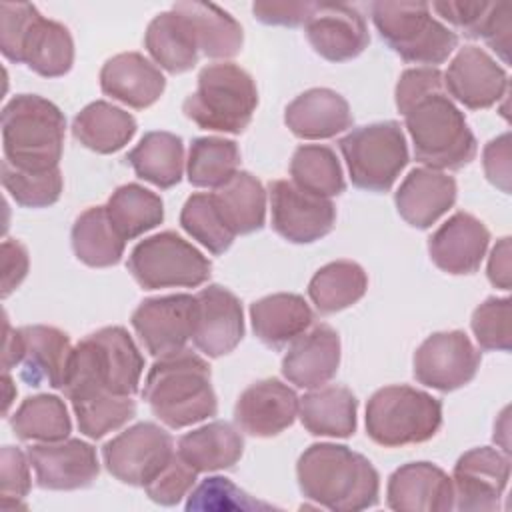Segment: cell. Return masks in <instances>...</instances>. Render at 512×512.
Returning a JSON list of instances; mask_svg holds the SVG:
<instances>
[{"instance_id": "obj_1", "label": "cell", "mask_w": 512, "mask_h": 512, "mask_svg": "<svg viewBox=\"0 0 512 512\" xmlns=\"http://www.w3.org/2000/svg\"><path fill=\"white\" fill-rule=\"evenodd\" d=\"M304 498L334 512L372 508L380 494V476L372 462L344 444L308 446L296 464Z\"/></svg>"}, {"instance_id": "obj_2", "label": "cell", "mask_w": 512, "mask_h": 512, "mask_svg": "<svg viewBox=\"0 0 512 512\" xmlns=\"http://www.w3.org/2000/svg\"><path fill=\"white\" fill-rule=\"evenodd\" d=\"M142 370L144 358L128 330L106 326L72 348L62 390L70 402L104 392L134 396Z\"/></svg>"}, {"instance_id": "obj_3", "label": "cell", "mask_w": 512, "mask_h": 512, "mask_svg": "<svg viewBox=\"0 0 512 512\" xmlns=\"http://www.w3.org/2000/svg\"><path fill=\"white\" fill-rule=\"evenodd\" d=\"M142 398L152 414L174 430L198 424L218 410L210 366L190 348L162 356L152 364Z\"/></svg>"}, {"instance_id": "obj_4", "label": "cell", "mask_w": 512, "mask_h": 512, "mask_svg": "<svg viewBox=\"0 0 512 512\" xmlns=\"http://www.w3.org/2000/svg\"><path fill=\"white\" fill-rule=\"evenodd\" d=\"M64 130L66 118L54 102L38 94L14 96L2 108L4 160L30 172L58 168Z\"/></svg>"}, {"instance_id": "obj_5", "label": "cell", "mask_w": 512, "mask_h": 512, "mask_svg": "<svg viewBox=\"0 0 512 512\" xmlns=\"http://www.w3.org/2000/svg\"><path fill=\"white\" fill-rule=\"evenodd\" d=\"M404 120L414 144V158L426 168L460 170L474 160L476 138L444 88L416 100Z\"/></svg>"}, {"instance_id": "obj_6", "label": "cell", "mask_w": 512, "mask_h": 512, "mask_svg": "<svg viewBox=\"0 0 512 512\" xmlns=\"http://www.w3.org/2000/svg\"><path fill=\"white\" fill-rule=\"evenodd\" d=\"M258 106L252 76L234 62L208 64L198 74L196 90L184 100L182 112L202 130L240 134Z\"/></svg>"}, {"instance_id": "obj_7", "label": "cell", "mask_w": 512, "mask_h": 512, "mask_svg": "<svg viewBox=\"0 0 512 512\" xmlns=\"http://www.w3.org/2000/svg\"><path fill=\"white\" fill-rule=\"evenodd\" d=\"M380 38L406 62L436 68L458 46V36L430 12L426 2H372Z\"/></svg>"}, {"instance_id": "obj_8", "label": "cell", "mask_w": 512, "mask_h": 512, "mask_svg": "<svg viewBox=\"0 0 512 512\" xmlns=\"http://www.w3.org/2000/svg\"><path fill=\"white\" fill-rule=\"evenodd\" d=\"M440 426V400L412 386H384L366 404V434L384 448L426 442Z\"/></svg>"}, {"instance_id": "obj_9", "label": "cell", "mask_w": 512, "mask_h": 512, "mask_svg": "<svg viewBox=\"0 0 512 512\" xmlns=\"http://www.w3.org/2000/svg\"><path fill=\"white\" fill-rule=\"evenodd\" d=\"M338 146L352 184L368 192H388L408 164L406 136L396 120L358 126Z\"/></svg>"}, {"instance_id": "obj_10", "label": "cell", "mask_w": 512, "mask_h": 512, "mask_svg": "<svg viewBox=\"0 0 512 512\" xmlns=\"http://www.w3.org/2000/svg\"><path fill=\"white\" fill-rule=\"evenodd\" d=\"M128 272L144 290L196 288L212 274L210 260L172 230L138 242L128 256Z\"/></svg>"}, {"instance_id": "obj_11", "label": "cell", "mask_w": 512, "mask_h": 512, "mask_svg": "<svg viewBox=\"0 0 512 512\" xmlns=\"http://www.w3.org/2000/svg\"><path fill=\"white\" fill-rule=\"evenodd\" d=\"M172 436L154 422H140L102 446L106 470L130 486L148 484L172 458Z\"/></svg>"}, {"instance_id": "obj_12", "label": "cell", "mask_w": 512, "mask_h": 512, "mask_svg": "<svg viewBox=\"0 0 512 512\" xmlns=\"http://www.w3.org/2000/svg\"><path fill=\"white\" fill-rule=\"evenodd\" d=\"M478 366L480 352L462 330L434 332L414 352V378L440 392L466 386Z\"/></svg>"}, {"instance_id": "obj_13", "label": "cell", "mask_w": 512, "mask_h": 512, "mask_svg": "<svg viewBox=\"0 0 512 512\" xmlns=\"http://www.w3.org/2000/svg\"><path fill=\"white\" fill-rule=\"evenodd\" d=\"M272 228L292 244H310L334 228L336 208L330 198H322L298 188L290 180L268 184Z\"/></svg>"}, {"instance_id": "obj_14", "label": "cell", "mask_w": 512, "mask_h": 512, "mask_svg": "<svg viewBox=\"0 0 512 512\" xmlns=\"http://www.w3.org/2000/svg\"><path fill=\"white\" fill-rule=\"evenodd\" d=\"M510 458L490 446L464 452L454 464V508L464 512H492L508 486Z\"/></svg>"}, {"instance_id": "obj_15", "label": "cell", "mask_w": 512, "mask_h": 512, "mask_svg": "<svg viewBox=\"0 0 512 512\" xmlns=\"http://www.w3.org/2000/svg\"><path fill=\"white\" fill-rule=\"evenodd\" d=\"M196 298L190 294H170L146 298L132 312V326L144 348L162 358L186 348L194 332Z\"/></svg>"}, {"instance_id": "obj_16", "label": "cell", "mask_w": 512, "mask_h": 512, "mask_svg": "<svg viewBox=\"0 0 512 512\" xmlns=\"http://www.w3.org/2000/svg\"><path fill=\"white\" fill-rule=\"evenodd\" d=\"M26 454L36 472V484L44 490L86 488L100 474L96 448L80 438L32 444Z\"/></svg>"}, {"instance_id": "obj_17", "label": "cell", "mask_w": 512, "mask_h": 512, "mask_svg": "<svg viewBox=\"0 0 512 512\" xmlns=\"http://www.w3.org/2000/svg\"><path fill=\"white\" fill-rule=\"evenodd\" d=\"M194 298V346L208 358L230 354L244 336V314L240 300L220 284L202 288Z\"/></svg>"}, {"instance_id": "obj_18", "label": "cell", "mask_w": 512, "mask_h": 512, "mask_svg": "<svg viewBox=\"0 0 512 512\" xmlns=\"http://www.w3.org/2000/svg\"><path fill=\"white\" fill-rule=\"evenodd\" d=\"M304 32L314 52L330 62L352 60L370 42L364 16L350 4L316 2Z\"/></svg>"}, {"instance_id": "obj_19", "label": "cell", "mask_w": 512, "mask_h": 512, "mask_svg": "<svg viewBox=\"0 0 512 512\" xmlns=\"http://www.w3.org/2000/svg\"><path fill=\"white\" fill-rule=\"evenodd\" d=\"M442 76L448 94L470 110L494 106L508 90L506 70L478 46L460 48Z\"/></svg>"}, {"instance_id": "obj_20", "label": "cell", "mask_w": 512, "mask_h": 512, "mask_svg": "<svg viewBox=\"0 0 512 512\" xmlns=\"http://www.w3.org/2000/svg\"><path fill=\"white\" fill-rule=\"evenodd\" d=\"M300 398L278 378L250 384L236 400L234 420L242 432L256 438H272L290 428L298 416Z\"/></svg>"}, {"instance_id": "obj_21", "label": "cell", "mask_w": 512, "mask_h": 512, "mask_svg": "<svg viewBox=\"0 0 512 512\" xmlns=\"http://www.w3.org/2000/svg\"><path fill=\"white\" fill-rule=\"evenodd\" d=\"M386 502L398 512H448L454 508L452 478L432 462H408L388 478Z\"/></svg>"}, {"instance_id": "obj_22", "label": "cell", "mask_w": 512, "mask_h": 512, "mask_svg": "<svg viewBox=\"0 0 512 512\" xmlns=\"http://www.w3.org/2000/svg\"><path fill=\"white\" fill-rule=\"evenodd\" d=\"M16 334L20 344V378L34 388L48 384L50 388L60 390L64 386L72 354L68 334L44 324L22 326Z\"/></svg>"}, {"instance_id": "obj_23", "label": "cell", "mask_w": 512, "mask_h": 512, "mask_svg": "<svg viewBox=\"0 0 512 512\" xmlns=\"http://www.w3.org/2000/svg\"><path fill=\"white\" fill-rule=\"evenodd\" d=\"M490 244L488 228L468 212L452 214L428 240L432 262L448 274H474Z\"/></svg>"}, {"instance_id": "obj_24", "label": "cell", "mask_w": 512, "mask_h": 512, "mask_svg": "<svg viewBox=\"0 0 512 512\" xmlns=\"http://www.w3.org/2000/svg\"><path fill=\"white\" fill-rule=\"evenodd\" d=\"M340 366V336L328 324H316L298 336L282 358V374L298 388H320Z\"/></svg>"}, {"instance_id": "obj_25", "label": "cell", "mask_w": 512, "mask_h": 512, "mask_svg": "<svg viewBox=\"0 0 512 512\" xmlns=\"http://www.w3.org/2000/svg\"><path fill=\"white\" fill-rule=\"evenodd\" d=\"M398 214L414 228L426 230L456 202V180L434 168H414L394 194Z\"/></svg>"}, {"instance_id": "obj_26", "label": "cell", "mask_w": 512, "mask_h": 512, "mask_svg": "<svg viewBox=\"0 0 512 512\" xmlns=\"http://www.w3.org/2000/svg\"><path fill=\"white\" fill-rule=\"evenodd\" d=\"M100 88L114 100L144 110L152 106L166 88V78L140 52H122L108 58L100 70Z\"/></svg>"}, {"instance_id": "obj_27", "label": "cell", "mask_w": 512, "mask_h": 512, "mask_svg": "<svg viewBox=\"0 0 512 512\" xmlns=\"http://www.w3.org/2000/svg\"><path fill=\"white\" fill-rule=\"evenodd\" d=\"M284 122L302 140H326L352 126V112L338 92L310 88L286 106Z\"/></svg>"}, {"instance_id": "obj_28", "label": "cell", "mask_w": 512, "mask_h": 512, "mask_svg": "<svg viewBox=\"0 0 512 512\" xmlns=\"http://www.w3.org/2000/svg\"><path fill=\"white\" fill-rule=\"evenodd\" d=\"M254 334L270 348L282 350L302 336L314 320V314L300 294L278 292L256 300L250 306Z\"/></svg>"}, {"instance_id": "obj_29", "label": "cell", "mask_w": 512, "mask_h": 512, "mask_svg": "<svg viewBox=\"0 0 512 512\" xmlns=\"http://www.w3.org/2000/svg\"><path fill=\"white\" fill-rule=\"evenodd\" d=\"M18 64H26L44 78L64 76L74 64V40L70 30L38 12L22 38Z\"/></svg>"}, {"instance_id": "obj_30", "label": "cell", "mask_w": 512, "mask_h": 512, "mask_svg": "<svg viewBox=\"0 0 512 512\" xmlns=\"http://www.w3.org/2000/svg\"><path fill=\"white\" fill-rule=\"evenodd\" d=\"M356 396L344 386L312 388L300 398L302 426L314 436L348 438L356 432Z\"/></svg>"}, {"instance_id": "obj_31", "label": "cell", "mask_w": 512, "mask_h": 512, "mask_svg": "<svg viewBox=\"0 0 512 512\" xmlns=\"http://www.w3.org/2000/svg\"><path fill=\"white\" fill-rule=\"evenodd\" d=\"M144 46L160 68L170 74L188 72L198 64V44L184 14L166 10L156 14L144 34Z\"/></svg>"}, {"instance_id": "obj_32", "label": "cell", "mask_w": 512, "mask_h": 512, "mask_svg": "<svg viewBox=\"0 0 512 512\" xmlns=\"http://www.w3.org/2000/svg\"><path fill=\"white\" fill-rule=\"evenodd\" d=\"M186 16L198 50L208 58H232L242 50V26L224 8L212 2L184 0L172 6Z\"/></svg>"}, {"instance_id": "obj_33", "label": "cell", "mask_w": 512, "mask_h": 512, "mask_svg": "<svg viewBox=\"0 0 512 512\" xmlns=\"http://www.w3.org/2000/svg\"><path fill=\"white\" fill-rule=\"evenodd\" d=\"M244 452L242 434L228 422L216 420L204 424L192 432H186L178 440V454L196 472H214L232 468Z\"/></svg>"}, {"instance_id": "obj_34", "label": "cell", "mask_w": 512, "mask_h": 512, "mask_svg": "<svg viewBox=\"0 0 512 512\" xmlns=\"http://www.w3.org/2000/svg\"><path fill=\"white\" fill-rule=\"evenodd\" d=\"M72 134L88 150L112 154L122 150L134 138L136 120L130 112L106 100H96L76 114Z\"/></svg>"}, {"instance_id": "obj_35", "label": "cell", "mask_w": 512, "mask_h": 512, "mask_svg": "<svg viewBox=\"0 0 512 512\" xmlns=\"http://www.w3.org/2000/svg\"><path fill=\"white\" fill-rule=\"evenodd\" d=\"M126 160L138 178L166 190L182 180L184 142L172 132H146Z\"/></svg>"}, {"instance_id": "obj_36", "label": "cell", "mask_w": 512, "mask_h": 512, "mask_svg": "<svg viewBox=\"0 0 512 512\" xmlns=\"http://www.w3.org/2000/svg\"><path fill=\"white\" fill-rule=\"evenodd\" d=\"M126 240L114 228L106 206L84 210L72 226V248L80 262L92 268H108L120 262Z\"/></svg>"}, {"instance_id": "obj_37", "label": "cell", "mask_w": 512, "mask_h": 512, "mask_svg": "<svg viewBox=\"0 0 512 512\" xmlns=\"http://www.w3.org/2000/svg\"><path fill=\"white\" fill-rule=\"evenodd\" d=\"M212 196L234 234H252L264 226L266 190L250 172L238 170Z\"/></svg>"}, {"instance_id": "obj_38", "label": "cell", "mask_w": 512, "mask_h": 512, "mask_svg": "<svg viewBox=\"0 0 512 512\" xmlns=\"http://www.w3.org/2000/svg\"><path fill=\"white\" fill-rule=\"evenodd\" d=\"M368 288L364 268L352 260L322 266L308 284V296L320 314H334L356 304Z\"/></svg>"}, {"instance_id": "obj_39", "label": "cell", "mask_w": 512, "mask_h": 512, "mask_svg": "<svg viewBox=\"0 0 512 512\" xmlns=\"http://www.w3.org/2000/svg\"><path fill=\"white\" fill-rule=\"evenodd\" d=\"M10 426L24 442H58L72 432L68 408L54 394H36L22 400L10 418Z\"/></svg>"}, {"instance_id": "obj_40", "label": "cell", "mask_w": 512, "mask_h": 512, "mask_svg": "<svg viewBox=\"0 0 512 512\" xmlns=\"http://www.w3.org/2000/svg\"><path fill=\"white\" fill-rule=\"evenodd\" d=\"M106 212L124 240H134L164 220L162 198L134 182L112 192Z\"/></svg>"}, {"instance_id": "obj_41", "label": "cell", "mask_w": 512, "mask_h": 512, "mask_svg": "<svg viewBox=\"0 0 512 512\" xmlns=\"http://www.w3.org/2000/svg\"><path fill=\"white\" fill-rule=\"evenodd\" d=\"M240 166V150L234 140L220 136L194 138L188 150V182L198 188H220Z\"/></svg>"}, {"instance_id": "obj_42", "label": "cell", "mask_w": 512, "mask_h": 512, "mask_svg": "<svg viewBox=\"0 0 512 512\" xmlns=\"http://www.w3.org/2000/svg\"><path fill=\"white\" fill-rule=\"evenodd\" d=\"M292 182L316 196L330 198L344 192V172L336 152L324 144H302L290 160Z\"/></svg>"}, {"instance_id": "obj_43", "label": "cell", "mask_w": 512, "mask_h": 512, "mask_svg": "<svg viewBox=\"0 0 512 512\" xmlns=\"http://www.w3.org/2000/svg\"><path fill=\"white\" fill-rule=\"evenodd\" d=\"M180 224L212 254H224L236 238V234L226 224L222 212L218 210L214 196L206 192L192 194L186 200L180 212Z\"/></svg>"}, {"instance_id": "obj_44", "label": "cell", "mask_w": 512, "mask_h": 512, "mask_svg": "<svg viewBox=\"0 0 512 512\" xmlns=\"http://www.w3.org/2000/svg\"><path fill=\"white\" fill-rule=\"evenodd\" d=\"M72 408L78 420V430L92 440L122 428L136 416V402L132 396H118L110 392L72 400Z\"/></svg>"}, {"instance_id": "obj_45", "label": "cell", "mask_w": 512, "mask_h": 512, "mask_svg": "<svg viewBox=\"0 0 512 512\" xmlns=\"http://www.w3.org/2000/svg\"><path fill=\"white\" fill-rule=\"evenodd\" d=\"M2 184L16 204L24 208H46L60 198L64 180L60 168L30 172L2 160Z\"/></svg>"}, {"instance_id": "obj_46", "label": "cell", "mask_w": 512, "mask_h": 512, "mask_svg": "<svg viewBox=\"0 0 512 512\" xmlns=\"http://www.w3.org/2000/svg\"><path fill=\"white\" fill-rule=\"evenodd\" d=\"M272 506L260 502L240 490L230 478L210 476L202 480L190 494L186 510H270Z\"/></svg>"}, {"instance_id": "obj_47", "label": "cell", "mask_w": 512, "mask_h": 512, "mask_svg": "<svg viewBox=\"0 0 512 512\" xmlns=\"http://www.w3.org/2000/svg\"><path fill=\"white\" fill-rule=\"evenodd\" d=\"M472 332L482 350L508 352L512 346L510 330V298H486L472 312Z\"/></svg>"}, {"instance_id": "obj_48", "label": "cell", "mask_w": 512, "mask_h": 512, "mask_svg": "<svg viewBox=\"0 0 512 512\" xmlns=\"http://www.w3.org/2000/svg\"><path fill=\"white\" fill-rule=\"evenodd\" d=\"M196 474L198 472L178 452H174L164 468L144 484V490L152 502L160 506H174L192 490Z\"/></svg>"}, {"instance_id": "obj_49", "label": "cell", "mask_w": 512, "mask_h": 512, "mask_svg": "<svg viewBox=\"0 0 512 512\" xmlns=\"http://www.w3.org/2000/svg\"><path fill=\"white\" fill-rule=\"evenodd\" d=\"M30 458L16 446H4L0 452V494L2 508H18L30 492Z\"/></svg>"}, {"instance_id": "obj_50", "label": "cell", "mask_w": 512, "mask_h": 512, "mask_svg": "<svg viewBox=\"0 0 512 512\" xmlns=\"http://www.w3.org/2000/svg\"><path fill=\"white\" fill-rule=\"evenodd\" d=\"M36 14V6L28 2L0 4V48L10 62H20V44Z\"/></svg>"}, {"instance_id": "obj_51", "label": "cell", "mask_w": 512, "mask_h": 512, "mask_svg": "<svg viewBox=\"0 0 512 512\" xmlns=\"http://www.w3.org/2000/svg\"><path fill=\"white\" fill-rule=\"evenodd\" d=\"M446 22L456 26L468 38H480V32L494 8V2H462V0H444L432 2L430 6Z\"/></svg>"}, {"instance_id": "obj_52", "label": "cell", "mask_w": 512, "mask_h": 512, "mask_svg": "<svg viewBox=\"0 0 512 512\" xmlns=\"http://www.w3.org/2000/svg\"><path fill=\"white\" fill-rule=\"evenodd\" d=\"M444 88V76L438 68H408L400 74L396 84V108L404 116L406 110L432 90Z\"/></svg>"}, {"instance_id": "obj_53", "label": "cell", "mask_w": 512, "mask_h": 512, "mask_svg": "<svg viewBox=\"0 0 512 512\" xmlns=\"http://www.w3.org/2000/svg\"><path fill=\"white\" fill-rule=\"evenodd\" d=\"M316 2H276V0H258L252 4V14L256 20L268 26H300L306 24L314 10Z\"/></svg>"}, {"instance_id": "obj_54", "label": "cell", "mask_w": 512, "mask_h": 512, "mask_svg": "<svg viewBox=\"0 0 512 512\" xmlns=\"http://www.w3.org/2000/svg\"><path fill=\"white\" fill-rule=\"evenodd\" d=\"M484 172L486 178L502 192H510V134L490 140L484 148Z\"/></svg>"}, {"instance_id": "obj_55", "label": "cell", "mask_w": 512, "mask_h": 512, "mask_svg": "<svg viewBox=\"0 0 512 512\" xmlns=\"http://www.w3.org/2000/svg\"><path fill=\"white\" fill-rule=\"evenodd\" d=\"M510 4L508 2H494V8L480 32V38L504 60L508 62L510 56V32H512V18H510Z\"/></svg>"}, {"instance_id": "obj_56", "label": "cell", "mask_w": 512, "mask_h": 512, "mask_svg": "<svg viewBox=\"0 0 512 512\" xmlns=\"http://www.w3.org/2000/svg\"><path fill=\"white\" fill-rule=\"evenodd\" d=\"M28 250L18 240L2 242V298H6L28 274Z\"/></svg>"}, {"instance_id": "obj_57", "label": "cell", "mask_w": 512, "mask_h": 512, "mask_svg": "<svg viewBox=\"0 0 512 512\" xmlns=\"http://www.w3.org/2000/svg\"><path fill=\"white\" fill-rule=\"evenodd\" d=\"M488 278L496 288L510 290V238H502L490 254Z\"/></svg>"}, {"instance_id": "obj_58", "label": "cell", "mask_w": 512, "mask_h": 512, "mask_svg": "<svg viewBox=\"0 0 512 512\" xmlns=\"http://www.w3.org/2000/svg\"><path fill=\"white\" fill-rule=\"evenodd\" d=\"M2 382H4V388H6V404H4V412L8 410V406H10V402H12V378H10V374L8 372H4V376H2Z\"/></svg>"}]
</instances>
